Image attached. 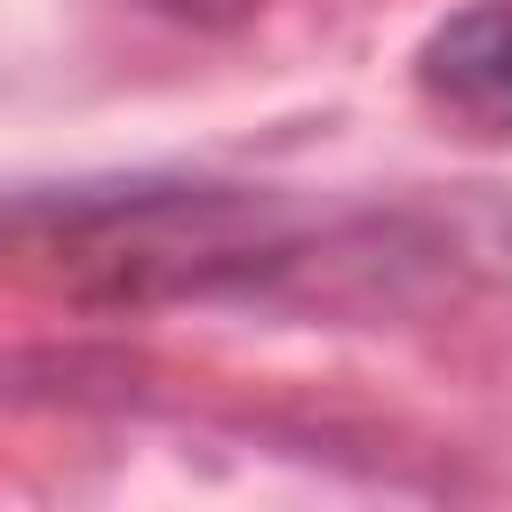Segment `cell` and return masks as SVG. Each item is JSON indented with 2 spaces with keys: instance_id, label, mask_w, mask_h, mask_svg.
Segmentation results:
<instances>
[{
  "instance_id": "7a4b0ae2",
  "label": "cell",
  "mask_w": 512,
  "mask_h": 512,
  "mask_svg": "<svg viewBox=\"0 0 512 512\" xmlns=\"http://www.w3.org/2000/svg\"><path fill=\"white\" fill-rule=\"evenodd\" d=\"M128 8H144V16H160V24H184V32H232V24H248L264 0H128Z\"/></svg>"
},
{
  "instance_id": "6da1fadb",
  "label": "cell",
  "mask_w": 512,
  "mask_h": 512,
  "mask_svg": "<svg viewBox=\"0 0 512 512\" xmlns=\"http://www.w3.org/2000/svg\"><path fill=\"white\" fill-rule=\"evenodd\" d=\"M416 96L464 136L512 144V0H472L440 16L416 48Z\"/></svg>"
}]
</instances>
